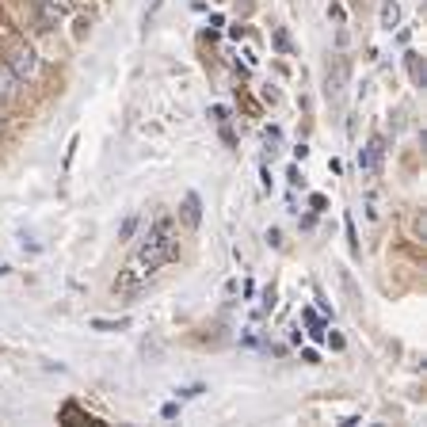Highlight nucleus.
<instances>
[{
	"mask_svg": "<svg viewBox=\"0 0 427 427\" xmlns=\"http://www.w3.org/2000/svg\"><path fill=\"white\" fill-rule=\"evenodd\" d=\"M267 241L275 244V248H279V244H282V233H279V229H267Z\"/></svg>",
	"mask_w": 427,
	"mask_h": 427,
	"instance_id": "17",
	"label": "nucleus"
},
{
	"mask_svg": "<svg viewBox=\"0 0 427 427\" xmlns=\"http://www.w3.org/2000/svg\"><path fill=\"white\" fill-rule=\"evenodd\" d=\"M134 229H138V217H126V225L119 229V241H130V236H134Z\"/></svg>",
	"mask_w": 427,
	"mask_h": 427,
	"instance_id": "11",
	"label": "nucleus"
},
{
	"mask_svg": "<svg viewBox=\"0 0 427 427\" xmlns=\"http://www.w3.org/2000/svg\"><path fill=\"white\" fill-rule=\"evenodd\" d=\"M8 69L16 73V80H35V73H39V54L31 50V46H20V50L8 58Z\"/></svg>",
	"mask_w": 427,
	"mask_h": 427,
	"instance_id": "2",
	"label": "nucleus"
},
{
	"mask_svg": "<svg viewBox=\"0 0 427 427\" xmlns=\"http://www.w3.org/2000/svg\"><path fill=\"white\" fill-rule=\"evenodd\" d=\"M382 157H385V141L382 138H370V145L359 153V168H363V172H378Z\"/></svg>",
	"mask_w": 427,
	"mask_h": 427,
	"instance_id": "4",
	"label": "nucleus"
},
{
	"mask_svg": "<svg viewBox=\"0 0 427 427\" xmlns=\"http://www.w3.org/2000/svg\"><path fill=\"white\" fill-rule=\"evenodd\" d=\"M179 255V244H176V229H172V217H160V222L149 229V236L141 241V248L134 255V263H138V271L141 275H153L160 271L164 263H172Z\"/></svg>",
	"mask_w": 427,
	"mask_h": 427,
	"instance_id": "1",
	"label": "nucleus"
},
{
	"mask_svg": "<svg viewBox=\"0 0 427 427\" xmlns=\"http://www.w3.org/2000/svg\"><path fill=\"white\" fill-rule=\"evenodd\" d=\"M344 80H347V69H344V61L328 65V77H325V96H328L332 103H339V96H344Z\"/></svg>",
	"mask_w": 427,
	"mask_h": 427,
	"instance_id": "3",
	"label": "nucleus"
},
{
	"mask_svg": "<svg viewBox=\"0 0 427 427\" xmlns=\"http://www.w3.org/2000/svg\"><path fill=\"white\" fill-rule=\"evenodd\" d=\"M61 16H65V8L58 4V0H39V20H42L46 31H50V27H58Z\"/></svg>",
	"mask_w": 427,
	"mask_h": 427,
	"instance_id": "6",
	"label": "nucleus"
},
{
	"mask_svg": "<svg viewBox=\"0 0 427 427\" xmlns=\"http://www.w3.org/2000/svg\"><path fill=\"white\" fill-rule=\"evenodd\" d=\"M179 214H184V225L187 229H198L203 225V198H198L195 191L184 195V206H179Z\"/></svg>",
	"mask_w": 427,
	"mask_h": 427,
	"instance_id": "5",
	"label": "nucleus"
},
{
	"mask_svg": "<svg viewBox=\"0 0 427 427\" xmlns=\"http://www.w3.org/2000/svg\"><path fill=\"white\" fill-rule=\"evenodd\" d=\"M309 203H313V210H325V206H328V198H325V195H313Z\"/></svg>",
	"mask_w": 427,
	"mask_h": 427,
	"instance_id": "15",
	"label": "nucleus"
},
{
	"mask_svg": "<svg viewBox=\"0 0 427 427\" xmlns=\"http://www.w3.org/2000/svg\"><path fill=\"white\" fill-rule=\"evenodd\" d=\"M92 328H96V332H122V328H130V317H119V320L96 317V320H92Z\"/></svg>",
	"mask_w": 427,
	"mask_h": 427,
	"instance_id": "10",
	"label": "nucleus"
},
{
	"mask_svg": "<svg viewBox=\"0 0 427 427\" xmlns=\"http://www.w3.org/2000/svg\"><path fill=\"white\" fill-rule=\"evenodd\" d=\"M210 115H214L217 122H225V119H229V107H214V111H210Z\"/></svg>",
	"mask_w": 427,
	"mask_h": 427,
	"instance_id": "16",
	"label": "nucleus"
},
{
	"mask_svg": "<svg viewBox=\"0 0 427 427\" xmlns=\"http://www.w3.org/2000/svg\"><path fill=\"white\" fill-rule=\"evenodd\" d=\"M404 65H408V77H412V84H416V88H423V84H427V65H423V58H420V54H404Z\"/></svg>",
	"mask_w": 427,
	"mask_h": 427,
	"instance_id": "7",
	"label": "nucleus"
},
{
	"mask_svg": "<svg viewBox=\"0 0 427 427\" xmlns=\"http://www.w3.org/2000/svg\"><path fill=\"white\" fill-rule=\"evenodd\" d=\"M160 416H164V420H176V416H179V404H176V401L164 404V408H160Z\"/></svg>",
	"mask_w": 427,
	"mask_h": 427,
	"instance_id": "13",
	"label": "nucleus"
},
{
	"mask_svg": "<svg viewBox=\"0 0 427 427\" xmlns=\"http://www.w3.org/2000/svg\"><path fill=\"white\" fill-rule=\"evenodd\" d=\"M275 46H279L282 54H290V35L282 31V27H279V31H275Z\"/></svg>",
	"mask_w": 427,
	"mask_h": 427,
	"instance_id": "12",
	"label": "nucleus"
},
{
	"mask_svg": "<svg viewBox=\"0 0 427 427\" xmlns=\"http://www.w3.org/2000/svg\"><path fill=\"white\" fill-rule=\"evenodd\" d=\"M397 23H401V4H397V0H385V4H382V27H385V31H393Z\"/></svg>",
	"mask_w": 427,
	"mask_h": 427,
	"instance_id": "9",
	"label": "nucleus"
},
{
	"mask_svg": "<svg viewBox=\"0 0 427 427\" xmlns=\"http://www.w3.org/2000/svg\"><path fill=\"white\" fill-rule=\"evenodd\" d=\"M16 84H20V80H16V73L8 69V65H0V103L16 96Z\"/></svg>",
	"mask_w": 427,
	"mask_h": 427,
	"instance_id": "8",
	"label": "nucleus"
},
{
	"mask_svg": "<svg viewBox=\"0 0 427 427\" xmlns=\"http://www.w3.org/2000/svg\"><path fill=\"white\" fill-rule=\"evenodd\" d=\"M301 359H306L309 366H317V363H320V355H317V351H313V347H306V351H301Z\"/></svg>",
	"mask_w": 427,
	"mask_h": 427,
	"instance_id": "14",
	"label": "nucleus"
}]
</instances>
